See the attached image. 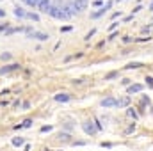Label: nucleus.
Returning <instances> with one entry per match:
<instances>
[{
	"label": "nucleus",
	"instance_id": "8",
	"mask_svg": "<svg viewBox=\"0 0 153 151\" xmlns=\"http://www.w3.org/2000/svg\"><path fill=\"white\" fill-rule=\"evenodd\" d=\"M141 91H143V85H139V84H134V85L128 87V93H130V94H134V93H141Z\"/></svg>",
	"mask_w": 153,
	"mask_h": 151
},
{
	"label": "nucleus",
	"instance_id": "4",
	"mask_svg": "<svg viewBox=\"0 0 153 151\" xmlns=\"http://www.w3.org/2000/svg\"><path fill=\"white\" fill-rule=\"evenodd\" d=\"M20 69V64H9L5 68H0V75H5V73H11V71H16Z\"/></svg>",
	"mask_w": 153,
	"mask_h": 151
},
{
	"label": "nucleus",
	"instance_id": "10",
	"mask_svg": "<svg viewBox=\"0 0 153 151\" xmlns=\"http://www.w3.org/2000/svg\"><path fill=\"white\" fill-rule=\"evenodd\" d=\"M128 103H130V98H128V96H125V98H121V100L118 101V107H127Z\"/></svg>",
	"mask_w": 153,
	"mask_h": 151
},
{
	"label": "nucleus",
	"instance_id": "6",
	"mask_svg": "<svg viewBox=\"0 0 153 151\" xmlns=\"http://www.w3.org/2000/svg\"><path fill=\"white\" fill-rule=\"evenodd\" d=\"M29 36L34 37V39H39V41H46V39H48V36L43 34V32H29Z\"/></svg>",
	"mask_w": 153,
	"mask_h": 151
},
{
	"label": "nucleus",
	"instance_id": "15",
	"mask_svg": "<svg viewBox=\"0 0 153 151\" xmlns=\"http://www.w3.org/2000/svg\"><path fill=\"white\" fill-rule=\"evenodd\" d=\"M127 68H128V69H132V68H141V64H139V62H132V64H128Z\"/></svg>",
	"mask_w": 153,
	"mask_h": 151
},
{
	"label": "nucleus",
	"instance_id": "2",
	"mask_svg": "<svg viewBox=\"0 0 153 151\" xmlns=\"http://www.w3.org/2000/svg\"><path fill=\"white\" fill-rule=\"evenodd\" d=\"M102 107H105V109L118 107V100H114V98H103L102 100Z\"/></svg>",
	"mask_w": 153,
	"mask_h": 151
},
{
	"label": "nucleus",
	"instance_id": "17",
	"mask_svg": "<svg viewBox=\"0 0 153 151\" xmlns=\"http://www.w3.org/2000/svg\"><path fill=\"white\" fill-rule=\"evenodd\" d=\"M123 41H125V43H130V41H132V37H130V36H125V37H123Z\"/></svg>",
	"mask_w": 153,
	"mask_h": 151
},
{
	"label": "nucleus",
	"instance_id": "13",
	"mask_svg": "<svg viewBox=\"0 0 153 151\" xmlns=\"http://www.w3.org/2000/svg\"><path fill=\"white\" fill-rule=\"evenodd\" d=\"M25 4H27V5H30V7H37L39 0H25Z\"/></svg>",
	"mask_w": 153,
	"mask_h": 151
},
{
	"label": "nucleus",
	"instance_id": "1",
	"mask_svg": "<svg viewBox=\"0 0 153 151\" xmlns=\"http://www.w3.org/2000/svg\"><path fill=\"white\" fill-rule=\"evenodd\" d=\"M48 14H50V16H53V18H57V20H68V18H71L64 7H57V5H52Z\"/></svg>",
	"mask_w": 153,
	"mask_h": 151
},
{
	"label": "nucleus",
	"instance_id": "16",
	"mask_svg": "<svg viewBox=\"0 0 153 151\" xmlns=\"http://www.w3.org/2000/svg\"><path fill=\"white\" fill-rule=\"evenodd\" d=\"M0 59H2V61H7V59H11V55H9V53H2Z\"/></svg>",
	"mask_w": 153,
	"mask_h": 151
},
{
	"label": "nucleus",
	"instance_id": "14",
	"mask_svg": "<svg viewBox=\"0 0 153 151\" xmlns=\"http://www.w3.org/2000/svg\"><path fill=\"white\" fill-rule=\"evenodd\" d=\"M27 18H30V20H34V21H39V16L34 14V12H27Z\"/></svg>",
	"mask_w": 153,
	"mask_h": 151
},
{
	"label": "nucleus",
	"instance_id": "19",
	"mask_svg": "<svg viewBox=\"0 0 153 151\" xmlns=\"http://www.w3.org/2000/svg\"><path fill=\"white\" fill-rule=\"evenodd\" d=\"M4 14H5V12H4V11H2V9H0V16H4Z\"/></svg>",
	"mask_w": 153,
	"mask_h": 151
},
{
	"label": "nucleus",
	"instance_id": "9",
	"mask_svg": "<svg viewBox=\"0 0 153 151\" xmlns=\"http://www.w3.org/2000/svg\"><path fill=\"white\" fill-rule=\"evenodd\" d=\"M14 14H16L18 18H27V12H25L21 7H14Z\"/></svg>",
	"mask_w": 153,
	"mask_h": 151
},
{
	"label": "nucleus",
	"instance_id": "11",
	"mask_svg": "<svg viewBox=\"0 0 153 151\" xmlns=\"http://www.w3.org/2000/svg\"><path fill=\"white\" fill-rule=\"evenodd\" d=\"M55 100L57 101H70V94H57Z\"/></svg>",
	"mask_w": 153,
	"mask_h": 151
},
{
	"label": "nucleus",
	"instance_id": "7",
	"mask_svg": "<svg viewBox=\"0 0 153 151\" xmlns=\"http://www.w3.org/2000/svg\"><path fill=\"white\" fill-rule=\"evenodd\" d=\"M73 5H75V9H77V11H82V9H86L87 0H75V2H73Z\"/></svg>",
	"mask_w": 153,
	"mask_h": 151
},
{
	"label": "nucleus",
	"instance_id": "20",
	"mask_svg": "<svg viewBox=\"0 0 153 151\" xmlns=\"http://www.w3.org/2000/svg\"><path fill=\"white\" fill-rule=\"evenodd\" d=\"M150 9H152V11H153V0H152V4H150Z\"/></svg>",
	"mask_w": 153,
	"mask_h": 151
},
{
	"label": "nucleus",
	"instance_id": "18",
	"mask_svg": "<svg viewBox=\"0 0 153 151\" xmlns=\"http://www.w3.org/2000/svg\"><path fill=\"white\" fill-rule=\"evenodd\" d=\"M30 123H32V121H29V119H27V121L23 123V126H25V128H29V126H30Z\"/></svg>",
	"mask_w": 153,
	"mask_h": 151
},
{
	"label": "nucleus",
	"instance_id": "3",
	"mask_svg": "<svg viewBox=\"0 0 153 151\" xmlns=\"http://www.w3.org/2000/svg\"><path fill=\"white\" fill-rule=\"evenodd\" d=\"M50 7H52L50 0H39V4H37V9L41 12H50Z\"/></svg>",
	"mask_w": 153,
	"mask_h": 151
},
{
	"label": "nucleus",
	"instance_id": "12",
	"mask_svg": "<svg viewBox=\"0 0 153 151\" xmlns=\"http://www.w3.org/2000/svg\"><path fill=\"white\" fill-rule=\"evenodd\" d=\"M12 146H16V148H18V146H23V139H21V137H14V139H12Z\"/></svg>",
	"mask_w": 153,
	"mask_h": 151
},
{
	"label": "nucleus",
	"instance_id": "5",
	"mask_svg": "<svg viewBox=\"0 0 153 151\" xmlns=\"http://www.w3.org/2000/svg\"><path fill=\"white\" fill-rule=\"evenodd\" d=\"M82 128H84V132H86L87 135H93V133L96 132V126H94L93 123H84V125H82Z\"/></svg>",
	"mask_w": 153,
	"mask_h": 151
}]
</instances>
